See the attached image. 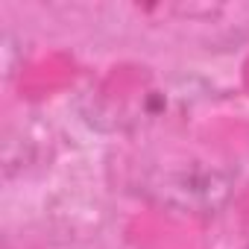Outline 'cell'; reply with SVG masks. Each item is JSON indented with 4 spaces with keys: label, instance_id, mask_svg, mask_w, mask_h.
<instances>
[{
    "label": "cell",
    "instance_id": "6da1fadb",
    "mask_svg": "<svg viewBox=\"0 0 249 249\" xmlns=\"http://www.w3.org/2000/svg\"><path fill=\"white\" fill-rule=\"evenodd\" d=\"M141 194L161 208L179 214H217L234 194V176L211 164L161 167L144 176Z\"/></svg>",
    "mask_w": 249,
    "mask_h": 249
}]
</instances>
